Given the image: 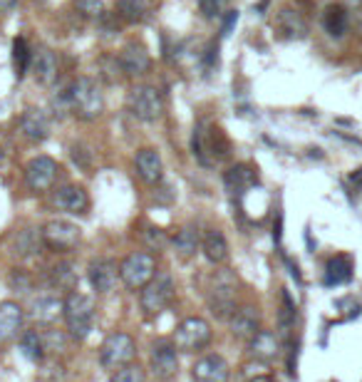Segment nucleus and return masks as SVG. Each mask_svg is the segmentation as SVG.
Here are the masks:
<instances>
[{
  "label": "nucleus",
  "instance_id": "nucleus-42",
  "mask_svg": "<svg viewBox=\"0 0 362 382\" xmlns=\"http://www.w3.org/2000/svg\"><path fill=\"white\" fill-rule=\"evenodd\" d=\"M90 159H92V154L84 147H72V162L75 164H80L82 169H87L90 167Z\"/></svg>",
  "mask_w": 362,
  "mask_h": 382
},
{
  "label": "nucleus",
  "instance_id": "nucleus-31",
  "mask_svg": "<svg viewBox=\"0 0 362 382\" xmlns=\"http://www.w3.org/2000/svg\"><path fill=\"white\" fill-rule=\"evenodd\" d=\"M352 280V261L350 256H333L325 263V285H343Z\"/></svg>",
  "mask_w": 362,
  "mask_h": 382
},
{
  "label": "nucleus",
  "instance_id": "nucleus-14",
  "mask_svg": "<svg viewBox=\"0 0 362 382\" xmlns=\"http://www.w3.org/2000/svg\"><path fill=\"white\" fill-rule=\"evenodd\" d=\"M25 308L18 300H0V345L18 340L25 331Z\"/></svg>",
  "mask_w": 362,
  "mask_h": 382
},
{
  "label": "nucleus",
  "instance_id": "nucleus-4",
  "mask_svg": "<svg viewBox=\"0 0 362 382\" xmlns=\"http://www.w3.org/2000/svg\"><path fill=\"white\" fill-rule=\"evenodd\" d=\"M70 97V112L82 122H95L104 112V95L99 90V84L92 77H80L72 82L67 90Z\"/></svg>",
  "mask_w": 362,
  "mask_h": 382
},
{
  "label": "nucleus",
  "instance_id": "nucleus-29",
  "mask_svg": "<svg viewBox=\"0 0 362 382\" xmlns=\"http://www.w3.org/2000/svg\"><path fill=\"white\" fill-rule=\"evenodd\" d=\"M20 350H23V355L30 360V363H43L47 357V350H45V337H43V328L35 325L30 331H23V335L18 337Z\"/></svg>",
  "mask_w": 362,
  "mask_h": 382
},
{
  "label": "nucleus",
  "instance_id": "nucleus-24",
  "mask_svg": "<svg viewBox=\"0 0 362 382\" xmlns=\"http://www.w3.org/2000/svg\"><path fill=\"white\" fill-rule=\"evenodd\" d=\"M276 33L283 40H303L308 35V23L293 8H280L276 15Z\"/></svg>",
  "mask_w": 362,
  "mask_h": 382
},
{
  "label": "nucleus",
  "instance_id": "nucleus-33",
  "mask_svg": "<svg viewBox=\"0 0 362 382\" xmlns=\"http://www.w3.org/2000/svg\"><path fill=\"white\" fill-rule=\"evenodd\" d=\"M117 15L130 25L144 23L149 18V3L147 0H117Z\"/></svg>",
  "mask_w": 362,
  "mask_h": 382
},
{
  "label": "nucleus",
  "instance_id": "nucleus-13",
  "mask_svg": "<svg viewBox=\"0 0 362 382\" xmlns=\"http://www.w3.org/2000/svg\"><path fill=\"white\" fill-rule=\"evenodd\" d=\"M117 60H119L122 75L124 77H130V80L144 77V75L152 70V55H149L147 47H144L142 43H136V40L127 43V45L119 50Z\"/></svg>",
  "mask_w": 362,
  "mask_h": 382
},
{
  "label": "nucleus",
  "instance_id": "nucleus-5",
  "mask_svg": "<svg viewBox=\"0 0 362 382\" xmlns=\"http://www.w3.org/2000/svg\"><path fill=\"white\" fill-rule=\"evenodd\" d=\"M176 296V283L171 278V273L156 271V276L139 291V308H142L144 318H156L167 311L171 300Z\"/></svg>",
  "mask_w": 362,
  "mask_h": 382
},
{
  "label": "nucleus",
  "instance_id": "nucleus-45",
  "mask_svg": "<svg viewBox=\"0 0 362 382\" xmlns=\"http://www.w3.org/2000/svg\"><path fill=\"white\" fill-rule=\"evenodd\" d=\"M0 162H3V152H0Z\"/></svg>",
  "mask_w": 362,
  "mask_h": 382
},
{
  "label": "nucleus",
  "instance_id": "nucleus-22",
  "mask_svg": "<svg viewBox=\"0 0 362 382\" xmlns=\"http://www.w3.org/2000/svg\"><path fill=\"white\" fill-rule=\"evenodd\" d=\"M201 253L208 263L224 266L228 261V241L221 228H206L201 233Z\"/></svg>",
  "mask_w": 362,
  "mask_h": 382
},
{
  "label": "nucleus",
  "instance_id": "nucleus-39",
  "mask_svg": "<svg viewBox=\"0 0 362 382\" xmlns=\"http://www.w3.org/2000/svg\"><path fill=\"white\" fill-rule=\"evenodd\" d=\"M196 3H199V13L206 20H219L228 5V0H196Z\"/></svg>",
  "mask_w": 362,
  "mask_h": 382
},
{
  "label": "nucleus",
  "instance_id": "nucleus-36",
  "mask_svg": "<svg viewBox=\"0 0 362 382\" xmlns=\"http://www.w3.org/2000/svg\"><path fill=\"white\" fill-rule=\"evenodd\" d=\"M107 382H147V370H144L142 365L134 360V363H130V365H124V368L114 370Z\"/></svg>",
  "mask_w": 362,
  "mask_h": 382
},
{
  "label": "nucleus",
  "instance_id": "nucleus-7",
  "mask_svg": "<svg viewBox=\"0 0 362 382\" xmlns=\"http://www.w3.org/2000/svg\"><path fill=\"white\" fill-rule=\"evenodd\" d=\"M136 360V340L124 331H114L104 337L102 345H99V365L104 370H114L124 368Z\"/></svg>",
  "mask_w": 362,
  "mask_h": 382
},
{
  "label": "nucleus",
  "instance_id": "nucleus-16",
  "mask_svg": "<svg viewBox=\"0 0 362 382\" xmlns=\"http://www.w3.org/2000/svg\"><path fill=\"white\" fill-rule=\"evenodd\" d=\"M52 204H55V208L65 211V214L84 216L90 211V194L80 184H62V187L55 189Z\"/></svg>",
  "mask_w": 362,
  "mask_h": 382
},
{
  "label": "nucleus",
  "instance_id": "nucleus-15",
  "mask_svg": "<svg viewBox=\"0 0 362 382\" xmlns=\"http://www.w3.org/2000/svg\"><path fill=\"white\" fill-rule=\"evenodd\" d=\"M191 380L194 382H228L231 380V365L219 353H206L191 365Z\"/></svg>",
  "mask_w": 362,
  "mask_h": 382
},
{
  "label": "nucleus",
  "instance_id": "nucleus-44",
  "mask_svg": "<svg viewBox=\"0 0 362 382\" xmlns=\"http://www.w3.org/2000/svg\"><path fill=\"white\" fill-rule=\"evenodd\" d=\"M352 23H355V30H357V33L362 35V8L355 13V20H352Z\"/></svg>",
  "mask_w": 362,
  "mask_h": 382
},
{
  "label": "nucleus",
  "instance_id": "nucleus-1",
  "mask_svg": "<svg viewBox=\"0 0 362 382\" xmlns=\"http://www.w3.org/2000/svg\"><path fill=\"white\" fill-rule=\"evenodd\" d=\"M191 152L199 159L201 167H214V164L224 162L231 154V142L224 134L219 124H214L211 119H201L194 127L191 134Z\"/></svg>",
  "mask_w": 362,
  "mask_h": 382
},
{
  "label": "nucleus",
  "instance_id": "nucleus-38",
  "mask_svg": "<svg viewBox=\"0 0 362 382\" xmlns=\"http://www.w3.org/2000/svg\"><path fill=\"white\" fill-rule=\"evenodd\" d=\"M72 5L77 10L82 18H90V20H102L104 15V3L102 0H72Z\"/></svg>",
  "mask_w": 362,
  "mask_h": 382
},
{
  "label": "nucleus",
  "instance_id": "nucleus-21",
  "mask_svg": "<svg viewBox=\"0 0 362 382\" xmlns=\"http://www.w3.org/2000/svg\"><path fill=\"white\" fill-rule=\"evenodd\" d=\"M25 313L33 318L38 325H52L60 315H62V298L50 296V293H43V296L30 300Z\"/></svg>",
  "mask_w": 362,
  "mask_h": 382
},
{
  "label": "nucleus",
  "instance_id": "nucleus-37",
  "mask_svg": "<svg viewBox=\"0 0 362 382\" xmlns=\"http://www.w3.org/2000/svg\"><path fill=\"white\" fill-rule=\"evenodd\" d=\"M293 323H295V303H293L291 293L283 291V293H280V313H278L280 331L288 333L293 328Z\"/></svg>",
  "mask_w": 362,
  "mask_h": 382
},
{
  "label": "nucleus",
  "instance_id": "nucleus-26",
  "mask_svg": "<svg viewBox=\"0 0 362 382\" xmlns=\"http://www.w3.org/2000/svg\"><path fill=\"white\" fill-rule=\"evenodd\" d=\"M20 132L30 142H45L50 136V119L43 110H25L20 117Z\"/></svg>",
  "mask_w": 362,
  "mask_h": 382
},
{
  "label": "nucleus",
  "instance_id": "nucleus-32",
  "mask_svg": "<svg viewBox=\"0 0 362 382\" xmlns=\"http://www.w3.org/2000/svg\"><path fill=\"white\" fill-rule=\"evenodd\" d=\"M40 246H45V243H43V233H40V228H23V231L15 233L13 253L18 256V259L33 256Z\"/></svg>",
  "mask_w": 362,
  "mask_h": 382
},
{
  "label": "nucleus",
  "instance_id": "nucleus-30",
  "mask_svg": "<svg viewBox=\"0 0 362 382\" xmlns=\"http://www.w3.org/2000/svg\"><path fill=\"white\" fill-rule=\"evenodd\" d=\"M77 283H80L77 268H75V263H70V261H62V263L50 268V285L55 291H62L67 296V293L77 291Z\"/></svg>",
  "mask_w": 362,
  "mask_h": 382
},
{
  "label": "nucleus",
  "instance_id": "nucleus-11",
  "mask_svg": "<svg viewBox=\"0 0 362 382\" xmlns=\"http://www.w3.org/2000/svg\"><path fill=\"white\" fill-rule=\"evenodd\" d=\"M149 370L156 380L169 382L179 375V348L171 337H156L149 350Z\"/></svg>",
  "mask_w": 362,
  "mask_h": 382
},
{
  "label": "nucleus",
  "instance_id": "nucleus-19",
  "mask_svg": "<svg viewBox=\"0 0 362 382\" xmlns=\"http://www.w3.org/2000/svg\"><path fill=\"white\" fill-rule=\"evenodd\" d=\"M134 171L144 184H162L164 179V162L162 154L152 147H144L134 154Z\"/></svg>",
  "mask_w": 362,
  "mask_h": 382
},
{
  "label": "nucleus",
  "instance_id": "nucleus-17",
  "mask_svg": "<svg viewBox=\"0 0 362 382\" xmlns=\"http://www.w3.org/2000/svg\"><path fill=\"white\" fill-rule=\"evenodd\" d=\"M87 280L97 296H107L119 280V266L112 259H92L87 266Z\"/></svg>",
  "mask_w": 362,
  "mask_h": 382
},
{
  "label": "nucleus",
  "instance_id": "nucleus-12",
  "mask_svg": "<svg viewBox=\"0 0 362 382\" xmlns=\"http://www.w3.org/2000/svg\"><path fill=\"white\" fill-rule=\"evenodd\" d=\"M60 174V164L52 159V156H33L30 162L25 164V187L33 191V194H45L55 187Z\"/></svg>",
  "mask_w": 362,
  "mask_h": 382
},
{
  "label": "nucleus",
  "instance_id": "nucleus-40",
  "mask_svg": "<svg viewBox=\"0 0 362 382\" xmlns=\"http://www.w3.org/2000/svg\"><path fill=\"white\" fill-rule=\"evenodd\" d=\"M144 241H147V246L152 248V251H162V248L169 246V236L164 228L159 226H147V231L142 233Z\"/></svg>",
  "mask_w": 362,
  "mask_h": 382
},
{
  "label": "nucleus",
  "instance_id": "nucleus-10",
  "mask_svg": "<svg viewBox=\"0 0 362 382\" xmlns=\"http://www.w3.org/2000/svg\"><path fill=\"white\" fill-rule=\"evenodd\" d=\"M43 233V243L45 248L55 253H70L77 248V243L82 241V228L70 219H50L45 226L40 228Z\"/></svg>",
  "mask_w": 362,
  "mask_h": 382
},
{
  "label": "nucleus",
  "instance_id": "nucleus-34",
  "mask_svg": "<svg viewBox=\"0 0 362 382\" xmlns=\"http://www.w3.org/2000/svg\"><path fill=\"white\" fill-rule=\"evenodd\" d=\"M33 65V52L27 47V43L23 38H15L13 40V70H15V77L23 80L25 77V72L30 70Z\"/></svg>",
  "mask_w": 362,
  "mask_h": 382
},
{
  "label": "nucleus",
  "instance_id": "nucleus-27",
  "mask_svg": "<svg viewBox=\"0 0 362 382\" xmlns=\"http://www.w3.org/2000/svg\"><path fill=\"white\" fill-rule=\"evenodd\" d=\"M171 246H174L179 259H191V256H196V253L201 251V231L194 224H184V226L174 233Z\"/></svg>",
  "mask_w": 362,
  "mask_h": 382
},
{
  "label": "nucleus",
  "instance_id": "nucleus-3",
  "mask_svg": "<svg viewBox=\"0 0 362 382\" xmlns=\"http://www.w3.org/2000/svg\"><path fill=\"white\" fill-rule=\"evenodd\" d=\"M206 308L216 320H228L239 308V276L231 268H219L206 291Z\"/></svg>",
  "mask_w": 362,
  "mask_h": 382
},
{
  "label": "nucleus",
  "instance_id": "nucleus-43",
  "mask_svg": "<svg viewBox=\"0 0 362 382\" xmlns=\"http://www.w3.org/2000/svg\"><path fill=\"white\" fill-rule=\"evenodd\" d=\"M15 5H18V0H0V18L10 13V10H13Z\"/></svg>",
  "mask_w": 362,
  "mask_h": 382
},
{
  "label": "nucleus",
  "instance_id": "nucleus-25",
  "mask_svg": "<svg viewBox=\"0 0 362 382\" xmlns=\"http://www.w3.org/2000/svg\"><path fill=\"white\" fill-rule=\"evenodd\" d=\"M258 182V174H256V169L248 167V164H233L224 171V187H226L228 194H243L248 191L251 187H256Z\"/></svg>",
  "mask_w": 362,
  "mask_h": 382
},
{
  "label": "nucleus",
  "instance_id": "nucleus-35",
  "mask_svg": "<svg viewBox=\"0 0 362 382\" xmlns=\"http://www.w3.org/2000/svg\"><path fill=\"white\" fill-rule=\"evenodd\" d=\"M35 278L30 276V271L25 268H13V271L8 273V288L13 293H20V296H27V293L33 291Z\"/></svg>",
  "mask_w": 362,
  "mask_h": 382
},
{
  "label": "nucleus",
  "instance_id": "nucleus-18",
  "mask_svg": "<svg viewBox=\"0 0 362 382\" xmlns=\"http://www.w3.org/2000/svg\"><path fill=\"white\" fill-rule=\"evenodd\" d=\"M226 323H228V331H231V335L236 337V340L248 343V340L261 331V311L251 303L239 305L236 313L228 318Z\"/></svg>",
  "mask_w": 362,
  "mask_h": 382
},
{
  "label": "nucleus",
  "instance_id": "nucleus-28",
  "mask_svg": "<svg viewBox=\"0 0 362 382\" xmlns=\"http://www.w3.org/2000/svg\"><path fill=\"white\" fill-rule=\"evenodd\" d=\"M350 27V10L340 3H330L323 10V30L330 38L340 40Z\"/></svg>",
  "mask_w": 362,
  "mask_h": 382
},
{
  "label": "nucleus",
  "instance_id": "nucleus-20",
  "mask_svg": "<svg viewBox=\"0 0 362 382\" xmlns=\"http://www.w3.org/2000/svg\"><path fill=\"white\" fill-rule=\"evenodd\" d=\"M246 345H248V355H251L256 363L268 365L280 355V340L273 331H263V328H261Z\"/></svg>",
  "mask_w": 362,
  "mask_h": 382
},
{
  "label": "nucleus",
  "instance_id": "nucleus-2",
  "mask_svg": "<svg viewBox=\"0 0 362 382\" xmlns=\"http://www.w3.org/2000/svg\"><path fill=\"white\" fill-rule=\"evenodd\" d=\"M95 298L87 293L72 291L62 298V320H65V333L72 343L87 340L95 328Z\"/></svg>",
  "mask_w": 362,
  "mask_h": 382
},
{
  "label": "nucleus",
  "instance_id": "nucleus-8",
  "mask_svg": "<svg viewBox=\"0 0 362 382\" xmlns=\"http://www.w3.org/2000/svg\"><path fill=\"white\" fill-rule=\"evenodd\" d=\"M156 259L149 251H132L119 263V280L130 291H142L144 285L156 276Z\"/></svg>",
  "mask_w": 362,
  "mask_h": 382
},
{
  "label": "nucleus",
  "instance_id": "nucleus-41",
  "mask_svg": "<svg viewBox=\"0 0 362 382\" xmlns=\"http://www.w3.org/2000/svg\"><path fill=\"white\" fill-rule=\"evenodd\" d=\"M236 23H239V10H226V18H224V25H221V38H228Z\"/></svg>",
  "mask_w": 362,
  "mask_h": 382
},
{
  "label": "nucleus",
  "instance_id": "nucleus-6",
  "mask_svg": "<svg viewBox=\"0 0 362 382\" xmlns=\"http://www.w3.org/2000/svg\"><path fill=\"white\" fill-rule=\"evenodd\" d=\"M211 337H214V331H211V323H208L206 318L191 315V318H184V320L176 325L171 340L176 343L179 353L194 355V353H201V350L208 348Z\"/></svg>",
  "mask_w": 362,
  "mask_h": 382
},
{
  "label": "nucleus",
  "instance_id": "nucleus-23",
  "mask_svg": "<svg viewBox=\"0 0 362 382\" xmlns=\"http://www.w3.org/2000/svg\"><path fill=\"white\" fill-rule=\"evenodd\" d=\"M33 75L38 80V84L43 87H52V84L58 82V75H60V67H58V58H55V52L50 47H38L33 52Z\"/></svg>",
  "mask_w": 362,
  "mask_h": 382
},
{
  "label": "nucleus",
  "instance_id": "nucleus-9",
  "mask_svg": "<svg viewBox=\"0 0 362 382\" xmlns=\"http://www.w3.org/2000/svg\"><path fill=\"white\" fill-rule=\"evenodd\" d=\"M127 107H130L132 117H136L139 122H156L164 115V97L162 92L152 87V84H134L127 97Z\"/></svg>",
  "mask_w": 362,
  "mask_h": 382
}]
</instances>
